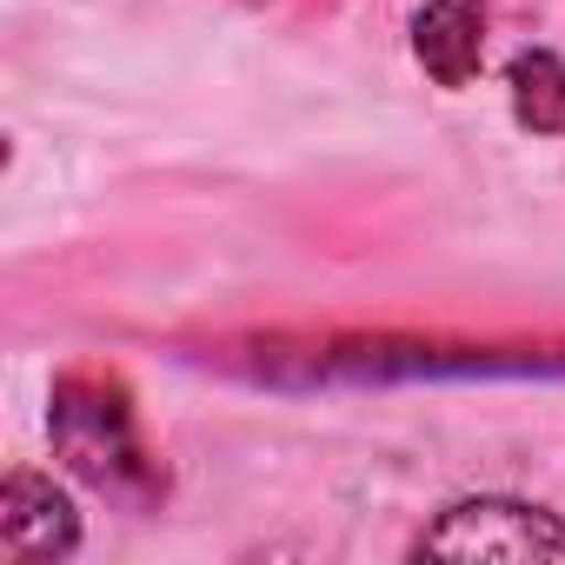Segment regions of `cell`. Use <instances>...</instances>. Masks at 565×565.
I'll list each match as a JSON object with an SVG mask.
<instances>
[{
  "mask_svg": "<svg viewBox=\"0 0 565 565\" xmlns=\"http://www.w3.org/2000/svg\"><path fill=\"white\" fill-rule=\"evenodd\" d=\"M505 87H512V120L525 134H565V61L552 47L512 54Z\"/></svg>",
  "mask_w": 565,
  "mask_h": 565,
  "instance_id": "obj_5",
  "label": "cell"
},
{
  "mask_svg": "<svg viewBox=\"0 0 565 565\" xmlns=\"http://www.w3.org/2000/svg\"><path fill=\"white\" fill-rule=\"evenodd\" d=\"M239 8H259V0H239Z\"/></svg>",
  "mask_w": 565,
  "mask_h": 565,
  "instance_id": "obj_6",
  "label": "cell"
},
{
  "mask_svg": "<svg viewBox=\"0 0 565 565\" xmlns=\"http://www.w3.org/2000/svg\"><path fill=\"white\" fill-rule=\"evenodd\" d=\"M47 433H54L61 466L81 486H94L107 505L153 512L167 499V466L147 446L140 413H134V393L114 373H94V366L61 373L54 393H47Z\"/></svg>",
  "mask_w": 565,
  "mask_h": 565,
  "instance_id": "obj_1",
  "label": "cell"
},
{
  "mask_svg": "<svg viewBox=\"0 0 565 565\" xmlns=\"http://www.w3.org/2000/svg\"><path fill=\"white\" fill-rule=\"evenodd\" d=\"M0 539H8L14 558H61V552L81 545V512L54 479L8 472V492H0Z\"/></svg>",
  "mask_w": 565,
  "mask_h": 565,
  "instance_id": "obj_3",
  "label": "cell"
},
{
  "mask_svg": "<svg viewBox=\"0 0 565 565\" xmlns=\"http://www.w3.org/2000/svg\"><path fill=\"white\" fill-rule=\"evenodd\" d=\"M413 54L439 87H472L486 61V0H426L413 14Z\"/></svg>",
  "mask_w": 565,
  "mask_h": 565,
  "instance_id": "obj_4",
  "label": "cell"
},
{
  "mask_svg": "<svg viewBox=\"0 0 565 565\" xmlns=\"http://www.w3.org/2000/svg\"><path fill=\"white\" fill-rule=\"evenodd\" d=\"M419 558H505V565H525V558H565V519L532 505V499H459L446 505L419 539H413Z\"/></svg>",
  "mask_w": 565,
  "mask_h": 565,
  "instance_id": "obj_2",
  "label": "cell"
}]
</instances>
